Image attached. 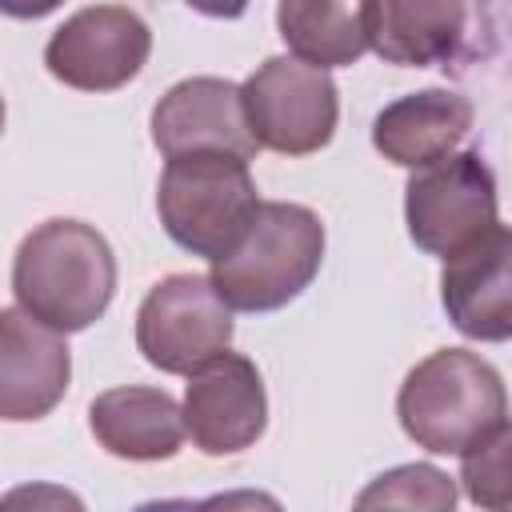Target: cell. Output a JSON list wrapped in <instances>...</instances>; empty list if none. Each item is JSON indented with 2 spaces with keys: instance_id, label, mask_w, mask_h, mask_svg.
<instances>
[{
  "instance_id": "6da1fadb",
  "label": "cell",
  "mask_w": 512,
  "mask_h": 512,
  "mask_svg": "<svg viewBox=\"0 0 512 512\" xmlns=\"http://www.w3.org/2000/svg\"><path fill=\"white\" fill-rule=\"evenodd\" d=\"M16 304L56 332L92 328L116 296V256L112 244L84 220H44L36 224L12 260Z\"/></svg>"
},
{
  "instance_id": "7a4b0ae2",
  "label": "cell",
  "mask_w": 512,
  "mask_h": 512,
  "mask_svg": "<svg viewBox=\"0 0 512 512\" xmlns=\"http://www.w3.org/2000/svg\"><path fill=\"white\" fill-rule=\"evenodd\" d=\"M324 264V224L312 208L260 200L248 232L212 260V288L232 312H276L292 304Z\"/></svg>"
},
{
  "instance_id": "3957f363",
  "label": "cell",
  "mask_w": 512,
  "mask_h": 512,
  "mask_svg": "<svg viewBox=\"0 0 512 512\" xmlns=\"http://www.w3.org/2000/svg\"><path fill=\"white\" fill-rule=\"evenodd\" d=\"M396 416L416 448L460 456L472 440L508 424V392L500 372L476 352L440 348L404 376Z\"/></svg>"
},
{
  "instance_id": "277c9868",
  "label": "cell",
  "mask_w": 512,
  "mask_h": 512,
  "mask_svg": "<svg viewBox=\"0 0 512 512\" xmlns=\"http://www.w3.org/2000/svg\"><path fill=\"white\" fill-rule=\"evenodd\" d=\"M364 32L384 64L464 72L500 48L504 0H368Z\"/></svg>"
},
{
  "instance_id": "5b68a950",
  "label": "cell",
  "mask_w": 512,
  "mask_h": 512,
  "mask_svg": "<svg viewBox=\"0 0 512 512\" xmlns=\"http://www.w3.org/2000/svg\"><path fill=\"white\" fill-rule=\"evenodd\" d=\"M260 208L248 160L232 152H184L168 156L156 184V212L164 232L192 256H224L252 224Z\"/></svg>"
},
{
  "instance_id": "8992f818",
  "label": "cell",
  "mask_w": 512,
  "mask_h": 512,
  "mask_svg": "<svg viewBox=\"0 0 512 512\" xmlns=\"http://www.w3.org/2000/svg\"><path fill=\"white\" fill-rule=\"evenodd\" d=\"M240 104L256 144L280 156L320 152L332 140L340 116L332 76L296 56H268L240 84Z\"/></svg>"
},
{
  "instance_id": "52a82bcc",
  "label": "cell",
  "mask_w": 512,
  "mask_h": 512,
  "mask_svg": "<svg viewBox=\"0 0 512 512\" xmlns=\"http://www.w3.org/2000/svg\"><path fill=\"white\" fill-rule=\"evenodd\" d=\"M408 236L428 256H452L496 224V176L480 152H448L412 168L404 188Z\"/></svg>"
},
{
  "instance_id": "ba28073f",
  "label": "cell",
  "mask_w": 512,
  "mask_h": 512,
  "mask_svg": "<svg viewBox=\"0 0 512 512\" xmlns=\"http://www.w3.org/2000/svg\"><path fill=\"white\" fill-rule=\"evenodd\" d=\"M232 344V308L216 296L208 276L176 272L152 284L136 312V348L140 356L168 372L188 376L204 360L220 356Z\"/></svg>"
},
{
  "instance_id": "9c48e42d",
  "label": "cell",
  "mask_w": 512,
  "mask_h": 512,
  "mask_svg": "<svg viewBox=\"0 0 512 512\" xmlns=\"http://www.w3.org/2000/svg\"><path fill=\"white\" fill-rule=\"evenodd\" d=\"M152 52L148 24L124 4H92L72 12L48 40V72L76 92H116L140 76Z\"/></svg>"
},
{
  "instance_id": "30bf717a",
  "label": "cell",
  "mask_w": 512,
  "mask_h": 512,
  "mask_svg": "<svg viewBox=\"0 0 512 512\" xmlns=\"http://www.w3.org/2000/svg\"><path fill=\"white\" fill-rule=\"evenodd\" d=\"M180 416L184 436H192L204 456H232L252 448L268 428V396L260 368L248 356L224 348L220 356L188 372Z\"/></svg>"
},
{
  "instance_id": "8fae6325",
  "label": "cell",
  "mask_w": 512,
  "mask_h": 512,
  "mask_svg": "<svg viewBox=\"0 0 512 512\" xmlns=\"http://www.w3.org/2000/svg\"><path fill=\"white\" fill-rule=\"evenodd\" d=\"M440 300L452 328L468 340L504 344L512 336V232L488 224L476 240L444 256Z\"/></svg>"
},
{
  "instance_id": "7c38bea8",
  "label": "cell",
  "mask_w": 512,
  "mask_h": 512,
  "mask_svg": "<svg viewBox=\"0 0 512 512\" xmlns=\"http://www.w3.org/2000/svg\"><path fill=\"white\" fill-rule=\"evenodd\" d=\"M152 144L164 160L184 152H232L252 160L260 152L244 120L240 84L224 76H188L172 84L152 108Z\"/></svg>"
},
{
  "instance_id": "4fadbf2b",
  "label": "cell",
  "mask_w": 512,
  "mask_h": 512,
  "mask_svg": "<svg viewBox=\"0 0 512 512\" xmlns=\"http://www.w3.org/2000/svg\"><path fill=\"white\" fill-rule=\"evenodd\" d=\"M72 380L64 332L40 324L20 304L0 308V420L28 424L48 416Z\"/></svg>"
},
{
  "instance_id": "5bb4252c",
  "label": "cell",
  "mask_w": 512,
  "mask_h": 512,
  "mask_svg": "<svg viewBox=\"0 0 512 512\" xmlns=\"http://www.w3.org/2000/svg\"><path fill=\"white\" fill-rule=\"evenodd\" d=\"M472 128V104L448 88H420L380 108L372 120V144L400 168H424L460 148Z\"/></svg>"
},
{
  "instance_id": "9a60e30c",
  "label": "cell",
  "mask_w": 512,
  "mask_h": 512,
  "mask_svg": "<svg viewBox=\"0 0 512 512\" xmlns=\"http://www.w3.org/2000/svg\"><path fill=\"white\" fill-rule=\"evenodd\" d=\"M88 424L108 456L136 464L172 460L184 444L180 404L164 388H148V384H124L100 392L88 408Z\"/></svg>"
},
{
  "instance_id": "2e32d148",
  "label": "cell",
  "mask_w": 512,
  "mask_h": 512,
  "mask_svg": "<svg viewBox=\"0 0 512 512\" xmlns=\"http://www.w3.org/2000/svg\"><path fill=\"white\" fill-rule=\"evenodd\" d=\"M364 4L368 0H280V40L312 68H348L368 52Z\"/></svg>"
},
{
  "instance_id": "e0dca14e",
  "label": "cell",
  "mask_w": 512,
  "mask_h": 512,
  "mask_svg": "<svg viewBox=\"0 0 512 512\" xmlns=\"http://www.w3.org/2000/svg\"><path fill=\"white\" fill-rule=\"evenodd\" d=\"M508 448H512V428L500 424L460 452V480H464V492L472 504L496 508V512L508 508V500H512Z\"/></svg>"
},
{
  "instance_id": "ac0fdd59",
  "label": "cell",
  "mask_w": 512,
  "mask_h": 512,
  "mask_svg": "<svg viewBox=\"0 0 512 512\" xmlns=\"http://www.w3.org/2000/svg\"><path fill=\"white\" fill-rule=\"evenodd\" d=\"M360 508H372V504H400V508H452L456 504V488L452 480L432 468V464H400L384 476H376L360 496H356Z\"/></svg>"
},
{
  "instance_id": "d6986e66",
  "label": "cell",
  "mask_w": 512,
  "mask_h": 512,
  "mask_svg": "<svg viewBox=\"0 0 512 512\" xmlns=\"http://www.w3.org/2000/svg\"><path fill=\"white\" fill-rule=\"evenodd\" d=\"M64 0H0V12L12 20H40L48 12H56Z\"/></svg>"
},
{
  "instance_id": "ffe728a7",
  "label": "cell",
  "mask_w": 512,
  "mask_h": 512,
  "mask_svg": "<svg viewBox=\"0 0 512 512\" xmlns=\"http://www.w3.org/2000/svg\"><path fill=\"white\" fill-rule=\"evenodd\" d=\"M188 8H196L200 16H212V20H236L248 12V0H184Z\"/></svg>"
},
{
  "instance_id": "44dd1931",
  "label": "cell",
  "mask_w": 512,
  "mask_h": 512,
  "mask_svg": "<svg viewBox=\"0 0 512 512\" xmlns=\"http://www.w3.org/2000/svg\"><path fill=\"white\" fill-rule=\"evenodd\" d=\"M0 132H4V96H0Z\"/></svg>"
}]
</instances>
